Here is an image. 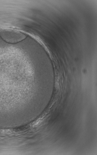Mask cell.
Returning <instances> with one entry per match:
<instances>
[{"label": "cell", "mask_w": 97, "mask_h": 155, "mask_svg": "<svg viewBox=\"0 0 97 155\" xmlns=\"http://www.w3.org/2000/svg\"><path fill=\"white\" fill-rule=\"evenodd\" d=\"M0 36L6 42L10 44H16L22 41L26 35L17 31L4 29L0 30Z\"/></svg>", "instance_id": "obj_1"}]
</instances>
